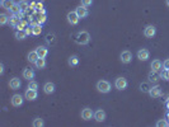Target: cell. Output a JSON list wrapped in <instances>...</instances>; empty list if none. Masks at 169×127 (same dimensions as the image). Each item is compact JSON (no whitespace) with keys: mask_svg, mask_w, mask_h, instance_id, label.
Segmentation results:
<instances>
[{"mask_svg":"<svg viewBox=\"0 0 169 127\" xmlns=\"http://www.w3.org/2000/svg\"><path fill=\"white\" fill-rule=\"evenodd\" d=\"M97 90L102 94H107L111 92V83L108 80H99L97 83Z\"/></svg>","mask_w":169,"mask_h":127,"instance_id":"cell-1","label":"cell"},{"mask_svg":"<svg viewBox=\"0 0 169 127\" xmlns=\"http://www.w3.org/2000/svg\"><path fill=\"white\" fill-rule=\"evenodd\" d=\"M76 42L79 45H88L90 42V35L85 31L79 32V33L76 35Z\"/></svg>","mask_w":169,"mask_h":127,"instance_id":"cell-2","label":"cell"},{"mask_svg":"<svg viewBox=\"0 0 169 127\" xmlns=\"http://www.w3.org/2000/svg\"><path fill=\"white\" fill-rule=\"evenodd\" d=\"M129 83H127V79L123 78V76H120L114 80V88L117 90H125L126 88H127Z\"/></svg>","mask_w":169,"mask_h":127,"instance_id":"cell-3","label":"cell"},{"mask_svg":"<svg viewBox=\"0 0 169 127\" xmlns=\"http://www.w3.org/2000/svg\"><path fill=\"white\" fill-rule=\"evenodd\" d=\"M149 95L151 98H162L163 97V92H162V88L159 85H154L150 88L149 90Z\"/></svg>","mask_w":169,"mask_h":127,"instance_id":"cell-4","label":"cell"},{"mask_svg":"<svg viewBox=\"0 0 169 127\" xmlns=\"http://www.w3.org/2000/svg\"><path fill=\"white\" fill-rule=\"evenodd\" d=\"M66 18H68L69 24H71V26H76L79 23V20H80L79 15L76 14V12H69L68 15H66Z\"/></svg>","mask_w":169,"mask_h":127,"instance_id":"cell-5","label":"cell"},{"mask_svg":"<svg viewBox=\"0 0 169 127\" xmlns=\"http://www.w3.org/2000/svg\"><path fill=\"white\" fill-rule=\"evenodd\" d=\"M81 118H83L84 121H89V120L94 118V112H93V109L89 108V107L84 108V109L81 111Z\"/></svg>","mask_w":169,"mask_h":127,"instance_id":"cell-6","label":"cell"},{"mask_svg":"<svg viewBox=\"0 0 169 127\" xmlns=\"http://www.w3.org/2000/svg\"><path fill=\"white\" fill-rule=\"evenodd\" d=\"M150 57V52L149 50H146V48H141L137 51V59H139L140 61H147Z\"/></svg>","mask_w":169,"mask_h":127,"instance_id":"cell-7","label":"cell"},{"mask_svg":"<svg viewBox=\"0 0 169 127\" xmlns=\"http://www.w3.org/2000/svg\"><path fill=\"white\" fill-rule=\"evenodd\" d=\"M10 102H12V104L14 105V107H20V105H23L24 98L20 94H14L12 97V99H10Z\"/></svg>","mask_w":169,"mask_h":127,"instance_id":"cell-8","label":"cell"},{"mask_svg":"<svg viewBox=\"0 0 169 127\" xmlns=\"http://www.w3.org/2000/svg\"><path fill=\"white\" fill-rule=\"evenodd\" d=\"M156 35V28L154 26H146L144 29V36L146 38H153Z\"/></svg>","mask_w":169,"mask_h":127,"instance_id":"cell-9","label":"cell"},{"mask_svg":"<svg viewBox=\"0 0 169 127\" xmlns=\"http://www.w3.org/2000/svg\"><path fill=\"white\" fill-rule=\"evenodd\" d=\"M24 97H26V99H28V100H36L37 98H38V92L37 90H35V89H27L26 90V93H24Z\"/></svg>","mask_w":169,"mask_h":127,"instance_id":"cell-10","label":"cell"},{"mask_svg":"<svg viewBox=\"0 0 169 127\" xmlns=\"http://www.w3.org/2000/svg\"><path fill=\"white\" fill-rule=\"evenodd\" d=\"M75 12H76V14L79 15V18H80V19H84V18H87V17L89 15V12H88L87 6H84V5L78 6V8L75 9Z\"/></svg>","mask_w":169,"mask_h":127,"instance_id":"cell-11","label":"cell"},{"mask_svg":"<svg viewBox=\"0 0 169 127\" xmlns=\"http://www.w3.org/2000/svg\"><path fill=\"white\" fill-rule=\"evenodd\" d=\"M120 59H121L122 63H130L132 61V54L130 51H123V52H121Z\"/></svg>","mask_w":169,"mask_h":127,"instance_id":"cell-12","label":"cell"},{"mask_svg":"<svg viewBox=\"0 0 169 127\" xmlns=\"http://www.w3.org/2000/svg\"><path fill=\"white\" fill-rule=\"evenodd\" d=\"M105 117H107V114H105V112L103 109H97L96 112H94V120H96L97 122L105 121Z\"/></svg>","mask_w":169,"mask_h":127,"instance_id":"cell-13","label":"cell"},{"mask_svg":"<svg viewBox=\"0 0 169 127\" xmlns=\"http://www.w3.org/2000/svg\"><path fill=\"white\" fill-rule=\"evenodd\" d=\"M9 87H10V89L17 90V89H19L20 87H22V81H20L19 78H13L9 81Z\"/></svg>","mask_w":169,"mask_h":127,"instance_id":"cell-14","label":"cell"},{"mask_svg":"<svg viewBox=\"0 0 169 127\" xmlns=\"http://www.w3.org/2000/svg\"><path fill=\"white\" fill-rule=\"evenodd\" d=\"M55 90H56V87H55L54 83H51V81L45 83V85H43V92H45L46 94H54Z\"/></svg>","mask_w":169,"mask_h":127,"instance_id":"cell-15","label":"cell"},{"mask_svg":"<svg viewBox=\"0 0 169 127\" xmlns=\"http://www.w3.org/2000/svg\"><path fill=\"white\" fill-rule=\"evenodd\" d=\"M150 68H151V71H155V72H159L163 68V63L160 60H153L151 63H150Z\"/></svg>","mask_w":169,"mask_h":127,"instance_id":"cell-16","label":"cell"},{"mask_svg":"<svg viewBox=\"0 0 169 127\" xmlns=\"http://www.w3.org/2000/svg\"><path fill=\"white\" fill-rule=\"evenodd\" d=\"M38 59H39V56H38V54H37V51H31V52H28V55H27L28 62L36 63V61H37Z\"/></svg>","mask_w":169,"mask_h":127,"instance_id":"cell-17","label":"cell"},{"mask_svg":"<svg viewBox=\"0 0 169 127\" xmlns=\"http://www.w3.org/2000/svg\"><path fill=\"white\" fill-rule=\"evenodd\" d=\"M19 22H20V18H19L17 14H12V15L9 17V26H10V27L15 28Z\"/></svg>","mask_w":169,"mask_h":127,"instance_id":"cell-18","label":"cell"},{"mask_svg":"<svg viewBox=\"0 0 169 127\" xmlns=\"http://www.w3.org/2000/svg\"><path fill=\"white\" fill-rule=\"evenodd\" d=\"M23 78L27 79L28 81L32 80V79L35 78V71H33V69H29V68L24 69V70H23Z\"/></svg>","mask_w":169,"mask_h":127,"instance_id":"cell-19","label":"cell"},{"mask_svg":"<svg viewBox=\"0 0 169 127\" xmlns=\"http://www.w3.org/2000/svg\"><path fill=\"white\" fill-rule=\"evenodd\" d=\"M36 51H37L38 56L42 57V59H45V57L48 55V48H47L46 46H39V47L36 48Z\"/></svg>","mask_w":169,"mask_h":127,"instance_id":"cell-20","label":"cell"},{"mask_svg":"<svg viewBox=\"0 0 169 127\" xmlns=\"http://www.w3.org/2000/svg\"><path fill=\"white\" fill-rule=\"evenodd\" d=\"M0 4H2V8L9 10L15 3H14V0H2V2H0Z\"/></svg>","mask_w":169,"mask_h":127,"instance_id":"cell-21","label":"cell"},{"mask_svg":"<svg viewBox=\"0 0 169 127\" xmlns=\"http://www.w3.org/2000/svg\"><path fill=\"white\" fill-rule=\"evenodd\" d=\"M68 63H69L70 66H78V65H79V57H78L76 55L70 56L69 60H68Z\"/></svg>","mask_w":169,"mask_h":127,"instance_id":"cell-22","label":"cell"},{"mask_svg":"<svg viewBox=\"0 0 169 127\" xmlns=\"http://www.w3.org/2000/svg\"><path fill=\"white\" fill-rule=\"evenodd\" d=\"M29 26V23L27 22V20H24V19H20V22L18 23V26L15 27L17 28V31H26V28Z\"/></svg>","mask_w":169,"mask_h":127,"instance_id":"cell-23","label":"cell"},{"mask_svg":"<svg viewBox=\"0 0 169 127\" xmlns=\"http://www.w3.org/2000/svg\"><path fill=\"white\" fill-rule=\"evenodd\" d=\"M35 65H36V68L39 69V70L45 69V68H46V60H45V59H42V57H39V59L36 61Z\"/></svg>","mask_w":169,"mask_h":127,"instance_id":"cell-24","label":"cell"},{"mask_svg":"<svg viewBox=\"0 0 169 127\" xmlns=\"http://www.w3.org/2000/svg\"><path fill=\"white\" fill-rule=\"evenodd\" d=\"M32 29H33V36H39L42 33V24L37 23V24L32 26Z\"/></svg>","mask_w":169,"mask_h":127,"instance_id":"cell-25","label":"cell"},{"mask_svg":"<svg viewBox=\"0 0 169 127\" xmlns=\"http://www.w3.org/2000/svg\"><path fill=\"white\" fill-rule=\"evenodd\" d=\"M26 37H27V33L24 31H17L15 32V38L18 41H23V39H26Z\"/></svg>","mask_w":169,"mask_h":127,"instance_id":"cell-26","label":"cell"},{"mask_svg":"<svg viewBox=\"0 0 169 127\" xmlns=\"http://www.w3.org/2000/svg\"><path fill=\"white\" fill-rule=\"evenodd\" d=\"M159 78H160V76H158L155 71H151V72L149 74V81H151V83H155V84H156L158 81H159Z\"/></svg>","mask_w":169,"mask_h":127,"instance_id":"cell-27","label":"cell"},{"mask_svg":"<svg viewBox=\"0 0 169 127\" xmlns=\"http://www.w3.org/2000/svg\"><path fill=\"white\" fill-rule=\"evenodd\" d=\"M43 125H45L43 120H42V118H39V117L35 118V120H33V122H32V126H33V127H42Z\"/></svg>","mask_w":169,"mask_h":127,"instance_id":"cell-28","label":"cell"},{"mask_svg":"<svg viewBox=\"0 0 169 127\" xmlns=\"http://www.w3.org/2000/svg\"><path fill=\"white\" fill-rule=\"evenodd\" d=\"M20 10H22V9H20V6H19V4L17 3V4H14L12 8H10L9 9V12H10V14H18L19 12H20Z\"/></svg>","mask_w":169,"mask_h":127,"instance_id":"cell-29","label":"cell"},{"mask_svg":"<svg viewBox=\"0 0 169 127\" xmlns=\"http://www.w3.org/2000/svg\"><path fill=\"white\" fill-rule=\"evenodd\" d=\"M19 4V6H20V9L23 10V12H26L27 9H29V3L27 2V0H20V2L18 3Z\"/></svg>","mask_w":169,"mask_h":127,"instance_id":"cell-30","label":"cell"},{"mask_svg":"<svg viewBox=\"0 0 169 127\" xmlns=\"http://www.w3.org/2000/svg\"><path fill=\"white\" fill-rule=\"evenodd\" d=\"M0 24L2 26L9 24V17L6 14H0Z\"/></svg>","mask_w":169,"mask_h":127,"instance_id":"cell-31","label":"cell"},{"mask_svg":"<svg viewBox=\"0 0 169 127\" xmlns=\"http://www.w3.org/2000/svg\"><path fill=\"white\" fill-rule=\"evenodd\" d=\"M160 72V79H164V80H169V74H168V70L167 69H163L159 71Z\"/></svg>","mask_w":169,"mask_h":127,"instance_id":"cell-32","label":"cell"},{"mask_svg":"<svg viewBox=\"0 0 169 127\" xmlns=\"http://www.w3.org/2000/svg\"><path fill=\"white\" fill-rule=\"evenodd\" d=\"M28 88H29V89H35V90H37V89H38V83L35 81V80H29V83H28Z\"/></svg>","mask_w":169,"mask_h":127,"instance_id":"cell-33","label":"cell"},{"mask_svg":"<svg viewBox=\"0 0 169 127\" xmlns=\"http://www.w3.org/2000/svg\"><path fill=\"white\" fill-rule=\"evenodd\" d=\"M156 126H158V127H168V126H169V122L164 118V120L158 121V122H156Z\"/></svg>","mask_w":169,"mask_h":127,"instance_id":"cell-34","label":"cell"},{"mask_svg":"<svg viewBox=\"0 0 169 127\" xmlns=\"http://www.w3.org/2000/svg\"><path fill=\"white\" fill-rule=\"evenodd\" d=\"M46 41L48 42L50 45H54L55 42H56V41H55V36H54V35H50V33L46 36Z\"/></svg>","mask_w":169,"mask_h":127,"instance_id":"cell-35","label":"cell"},{"mask_svg":"<svg viewBox=\"0 0 169 127\" xmlns=\"http://www.w3.org/2000/svg\"><path fill=\"white\" fill-rule=\"evenodd\" d=\"M47 20V17H46V14H43V13H39V15H38V22L41 23V24H43Z\"/></svg>","mask_w":169,"mask_h":127,"instance_id":"cell-36","label":"cell"},{"mask_svg":"<svg viewBox=\"0 0 169 127\" xmlns=\"http://www.w3.org/2000/svg\"><path fill=\"white\" fill-rule=\"evenodd\" d=\"M140 90H141V92H147V93H149L150 88H149V85H147L146 83H142V84H140Z\"/></svg>","mask_w":169,"mask_h":127,"instance_id":"cell-37","label":"cell"},{"mask_svg":"<svg viewBox=\"0 0 169 127\" xmlns=\"http://www.w3.org/2000/svg\"><path fill=\"white\" fill-rule=\"evenodd\" d=\"M93 4V0H81V5H84V6H90Z\"/></svg>","mask_w":169,"mask_h":127,"instance_id":"cell-38","label":"cell"},{"mask_svg":"<svg viewBox=\"0 0 169 127\" xmlns=\"http://www.w3.org/2000/svg\"><path fill=\"white\" fill-rule=\"evenodd\" d=\"M26 33H27V36H31V35H33V29H32V26H28L27 28H26Z\"/></svg>","mask_w":169,"mask_h":127,"instance_id":"cell-39","label":"cell"},{"mask_svg":"<svg viewBox=\"0 0 169 127\" xmlns=\"http://www.w3.org/2000/svg\"><path fill=\"white\" fill-rule=\"evenodd\" d=\"M163 68L167 69V70H169V59H167V60L163 62Z\"/></svg>","mask_w":169,"mask_h":127,"instance_id":"cell-40","label":"cell"},{"mask_svg":"<svg viewBox=\"0 0 169 127\" xmlns=\"http://www.w3.org/2000/svg\"><path fill=\"white\" fill-rule=\"evenodd\" d=\"M36 8H37V3L36 2H32L29 4V9H36Z\"/></svg>","mask_w":169,"mask_h":127,"instance_id":"cell-41","label":"cell"},{"mask_svg":"<svg viewBox=\"0 0 169 127\" xmlns=\"http://www.w3.org/2000/svg\"><path fill=\"white\" fill-rule=\"evenodd\" d=\"M4 72V63H0V74Z\"/></svg>","mask_w":169,"mask_h":127,"instance_id":"cell-42","label":"cell"},{"mask_svg":"<svg viewBox=\"0 0 169 127\" xmlns=\"http://www.w3.org/2000/svg\"><path fill=\"white\" fill-rule=\"evenodd\" d=\"M165 120L169 122V111H168V112H167V114H165Z\"/></svg>","mask_w":169,"mask_h":127,"instance_id":"cell-43","label":"cell"},{"mask_svg":"<svg viewBox=\"0 0 169 127\" xmlns=\"http://www.w3.org/2000/svg\"><path fill=\"white\" fill-rule=\"evenodd\" d=\"M165 105H167V108L169 109V99H167V102H165Z\"/></svg>","mask_w":169,"mask_h":127,"instance_id":"cell-44","label":"cell"},{"mask_svg":"<svg viewBox=\"0 0 169 127\" xmlns=\"http://www.w3.org/2000/svg\"><path fill=\"white\" fill-rule=\"evenodd\" d=\"M165 3H167V6L169 8V0H167V2H165Z\"/></svg>","mask_w":169,"mask_h":127,"instance_id":"cell-45","label":"cell"},{"mask_svg":"<svg viewBox=\"0 0 169 127\" xmlns=\"http://www.w3.org/2000/svg\"><path fill=\"white\" fill-rule=\"evenodd\" d=\"M168 74H169V70H168Z\"/></svg>","mask_w":169,"mask_h":127,"instance_id":"cell-46","label":"cell"}]
</instances>
